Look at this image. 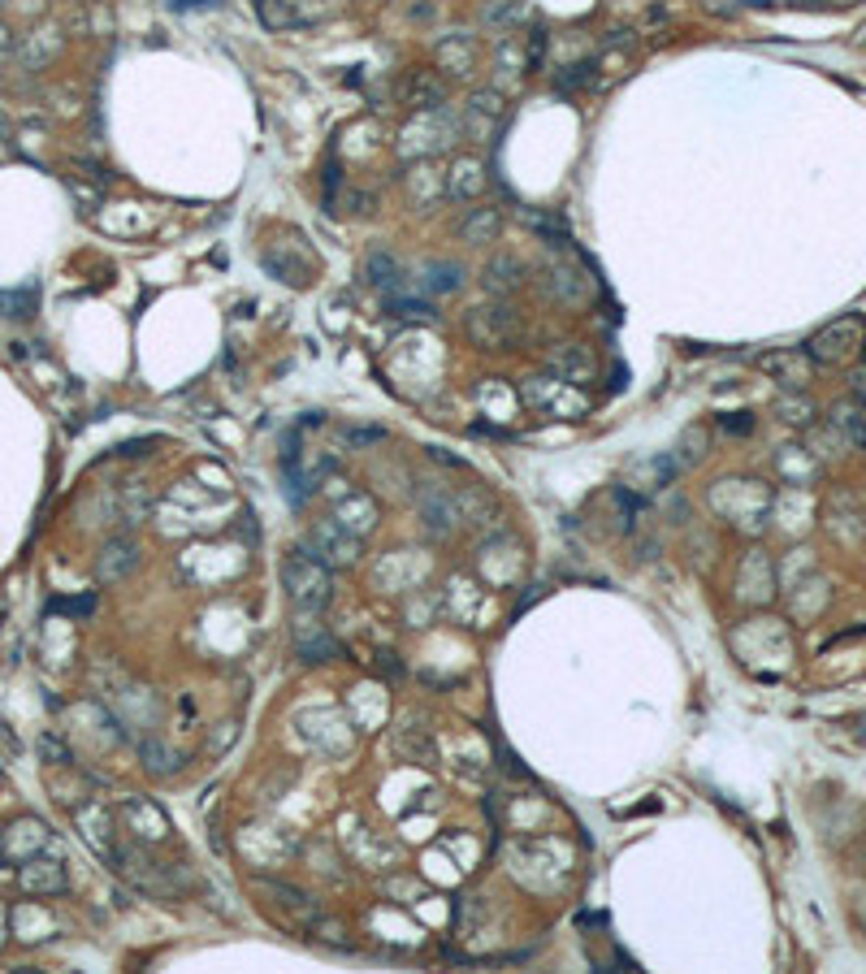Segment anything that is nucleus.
<instances>
[{
	"label": "nucleus",
	"instance_id": "10",
	"mask_svg": "<svg viewBox=\"0 0 866 974\" xmlns=\"http://www.w3.org/2000/svg\"><path fill=\"white\" fill-rule=\"evenodd\" d=\"M758 373L780 381L784 390H806L810 377H815V360H810L806 351H797V347H780V351L758 355Z\"/></svg>",
	"mask_w": 866,
	"mask_h": 974
},
{
	"label": "nucleus",
	"instance_id": "49",
	"mask_svg": "<svg viewBox=\"0 0 866 974\" xmlns=\"http://www.w3.org/2000/svg\"><path fill=\"white\" fill-rule=\"evenodd\" d=\"M836 5H849V0H836Z\"/></svg>",
	"mask_w": 866,
	"mask_h": 974
},
{
	"label": "nucleus",
	"instance_id": "6",
	"mask_svg": "<svg viewBox=\"0 0 866 974\" xmlns=\"http://www.w3.org/2000/svg\"><path fill=\"white\" fill-rule=\"evenodd\" d=\"M304 550H308V555H317L325 568H356V563H360V537L347 533L343 524H334V520L312 524Z\"/></svg>",
	"mask_w": 866,
	"mask_h": 974
},
{
	"label": "nucleus",
	"instance_id": "19",
	"mask_svg": "<svg viewBox=\"0 0 866 974\" xmlns=\"http://www.w3.org/2000/svg\"><path fill=\"white\" fill-rule=\"evenodd\" d=\"M403 191H408V200L416 204V208H429L433 200H442V191H446V174L442 169H433L429 161H416L408 174H403Z\"/></svg>",
	"mask_w": 866,
	"mask_h": 974
},
{
	"label": "nucleus",
	"instance_id": "46",
	"mask_svg": "<svg viewBox=\"0 0 866 974\" xmlns=\"http://www.w3.org/2000/svg\"><path fill=\"white\" fill-rule=\"evenodd\" d=\"M174 5L178 9H217L221 0H174Z\"/></svg>",
	"mask_w": 866,
	"mask_h": 974
},
{
	"label": "nucleus",
	"instance_id": "3",
	"mask_svg": "<svg viewBox=\"0 0 866 974\" xmlns=\"http://www.w3.org/2000/svg\"><path fill=\"white\" fill-rule=\"evenodd\" d=\"M455 139H459V122L446 104L442 109H416V117L399 135V152L408 156V161H429L433 152L451 148Z\"/></svg>",
	"mask_w": 866,
	"mask_h": 974
},
{
	"label": "nucleus",
	"instance_id": "24",
	"mask_svg": "<svg viewBox=\"0 0 866 974\" xmlns=\"http://www.w3.org/2000/svg\"><path fill=\"white\" fill-rule=\"evenodd\" d=\"M403 96H408L412 109H442V104H446V83L433 70H412V78L403 83Z\"/></svg>",
	"mask_w": 866,
	"mask_h": 974
},
{
	"label": "nucleus",
	"instance_id": "36",
	"mask_svg": "<svg viewBox=\"0 0 866 974\" xmlns=\"http://www.w3.org/2000/svg\"><path fill=\"white\" fill-rule=\"evenodd\" d=\"M676 464L680 468H693V464H702L706 459V429L702 425H693V429H685L680 433V446H676Z\"/></svg>",
	"mask_w": 866,
	"mask_h": 974
},
{
	"label": "nucleus",
	"instance_id": "23",
	"mask_svg": "<svg viewBox=\"0 0 866 974\" xmlns=\"http://www.w3.org/2000/svg\"><path fill=\"white\" fill-rule=\"evenodd\" d=\"M680 472V464L672 455H659V459H650V464H637L633 472H628V490H637V494H654V490H663V485H672V477Z\"/></svg>",
	"mask_w": 866,
	"mask_h": 974
},
{
	"label": "nucleus",
	"instance_id": "42",
	"mask_svg": "<svg viewBox=\"0 0 866 974\" xmlns=\"http://www.w3.org/2000/svg\"><path fill=\"white\" fill-rule=\"evenodd\" d=\"M399 749H403V754H408V758H416V762H429L433 758V745L425 741V736H408V741H403V736H399Z\"/></svg>",
	"mask_w": 866,
	"mask_h": 974
},
{
	"label": "nucleus",
	"instance_id": "38",
	"mask_svg": "<svg viewBox=\"0 0 866 974\" xmlns=\"http://www.w3.org/2000/svg\"><path fill=\"white\" fill-rule=\"evenodd\" d=\"M256 13H260V22H265L269 31H291V26H295V13H291L286 0H256Z\"/></svg>",
	"mask_w": 866,
	"mask_h": 974
},
{
	"label": "nucleus",
	"instance_id": "32",
	"mask_svg": "<svg viewBox=\"0 0 866 974\" xmlns=\"http://www.w3.org/2000/svg\"><path fill=\"white\" fill-rule=\"evenodd\" d=\"M832 429L854 446V442H866V420H862V407L858 403H836L832 412Z\"/></svg>",
	"mask_w": 866,
	"mask_h": 974
},
{
	"label": "nucleus",
	"instance_id": "35",
	"mask_svg": "<svg viewBox=\"0 0 866 974\" xmlns=\"http://www.w3.org/2000/svg\"><path fill=\"white\" fill-rule=\"evenodd\" d=\"M256 888L265 892V897H273V901H278L282 910H299V914H312V901H308V897H304V892H299V888H291V884H278V879H260Z\"/></svg>",
	"mask_w": 866,
	"mask_h": 974
},
{
	"label": "nucleus",
	"instance_id": "4",
	"mask_svg": "<svg viewBox=\"0 0 866 974\" xmlns=\"http://www.w3.org/2000/svg\"><path fill=\"white\" fill-rule=\"evenodd\" d=\"M468 338L481 351H507L520 342V312L511 304H485L468 312Z\"/></svg>",
	"mask_w": 866,
	"mask_h": 974
},
{
	"label": "nucleus",
	"instance_id": "9",
	"mask_svg": "<svg viewBox=\"0 0 866 974\" xmlns=\"http://www.w3.org/2000/svg\"><path fill=\"white\" fill-rule=\"evenodd\" d=\"M546 373H555L563 386H589L598 377V360L581 342H555L546 351Z\"/></svg>",
	"mask_w": 866,
	"mask_h": 974
},
{
	"label": "nucleus",
	"instance_id": "43",
	"mask_svg": "<svg viewBox=\"0 0 866 974\" xmlns=\"http://www.w3.org/2000/svg\"><path fill=\"white\" fill-rule=\"evenodd\" d=\"M849 918H854V927L866 936V892H854V897H849Z\"/></svg>",
	"mask_w": 866,
	"mask_h": 974
},
{
	"label": "nucleus",
	"instance_id": "2",
	"mask_svg": "<svg viewBox=\"0 0 866 974\" xmlns=\"http://www.w3.org/2000/svg\"><path fill=\"white\" fill-rule=\"evenodd\" d=\"M282 585L286 594H291L295 611H325L334 598V576L330 568L308 555V550H291V555L282 559Z\"/></svg>",
	"mask_w": 866,
	"mask_h": 974
},
{
	"label": "nucleus",
	"instance_id": "15",
	"mask_svg": "<svg viewBox=\"0 0 866 974\" xmlns=\"http://www.w3.org/2000/svg\"><path fill=\"white\" fill-rule=\"evenodd\" d=\"M65 866L61 858H44V853H35V858H26L18 866V888L31 892V897H57V892H65Z\"/></svg>",
	"mask_w": 866,
	"mask_h": 974
},
{
	"label": "nucleus",
	"instance_id": "31",
	"mask_svg": "<svg viewBox=\"0 0 866 974\" xmlns=\"http://www.w3.org/2000/svg\"><path fill=\"white\" fill-rule=\"evenodd\" d=\"M139 754H143V767H148L152 775H174L182 767V758L174 754V749H169L165 741H152V736H148V741H139Z\"/></svg>",
	"mask_w": 866,
	"mask_h": 974
},
{
	"label": "nucleus",
	"instance_id": "12",
	"mask_svg": "<svg viewBox=\"0 0 866 974\" xmlns=\"http://www.w3.org/2000/svg\"><path fill=\"white\" fill-rule=\"evenodd\" d=\"M143 563V550H139V542L135 537H109L104 542V550L96 555V581L100 585H122L130 572H135Z\"/></svg>",
	"mask_w": 866,
	"mask_h": 974
},
{
	"label": "nucleus",
	"instance_id": "1",
	"mask_svg": "<svg viewBox=\"0 0 866 974\" xmlns=\"http://www.w3.org/2000/svg\"><path fill=\"white\" fill-rule=\"evenodd\" d=\"M109 866H113V871L126 879L130 888L148 892V897L174 901V897H182V892H187V884H182V879H178L174 866L156 862V858H152V845H139V840H126V845H113V853H109Z\"/></svg>",
	"mask_w": 866,
	"mask_h": 974
},
{
	"label": "nucleus",
	"instance_id": "21",
	"mask_svg": "<svg viewBox=\"0 0 866 974\" xmlns=\"http://www.w3.org/2000/svg\"><path fill=\"white\" fill-rule=\"evenodd\" d=\"M44 849H48V827H44V823H35V819L13 823V827H9V840L0 845V853H5V858H13V862L35 858V853H44Z\"/></svg>",
	"mask_w": 866,
	"mask_h": 974
},
{
	"label": "nucleus",
	"instance_id": "14",
	"mask_svg": "<svg viewBox=\"0 0 866 974\" xmlns=\"http://www.w3.org/2000/svg\"><path fill=\"white\" fill-rule=\"evenodd\" d=\"M317 615L321 611H299L295 615V650L304 663H330V658H338V641Z\"/></svg>",
	"mask_w": 866,
	"mask_h": 974
},
{
	"label": "nucleus",
	"instance_id": "22",
	"mask_svg": "<svg viewBox=\"0 0 866 974\" xmlns=\"http://www.w3.org/2000/svg\"><path fill=\"white\" fill-rule=\"evenodd\" d=\"M498 230H503V217H498L494 208H468L455 226L459 243H468V247H490L498 239Z\"/></svg>",
	"mask_w": 866,
	"mask_h": 974
},
{
	"label": "nucleus",
	"instance_id": "18",
	"mask_svg": "<svg viewBox=\"0 0 866 974\" xmlns=\"http://www.w3.org/2000/svg\"><path fill=\"white\" fill-rule=\"evenodd\" d=\"M57 52H61V31H57V26H39V31L22 35V44H13V57L22 61V70H44Z\"/></svg>",
	"mask_w": 866,
	"mask_h": 974
},
{
	"label": "nucleus",
	"instance_id": "45",
	"mask_svg": "<svg viewBox=\"0 0 866 974\" xmlns=\"http://www.w3.org/2000/svg\"><path fill=\"white\" fill-rule=\"evenodd\" d=\"M724 429H732V433H750V429H754V420H745V416H732V420H724Z\"/></svg>",
	"mask_w": 866,
	"mask_h": 974
},
{
	"label": "nucleus",
	"instance_id": "28",
	"mask_svg": "<svg viewBox=\"0 0 866 974\" xmlns=\"http://www.w3.org/2000/svg\"><path fill=\"white\" fill-rule=\"evenodd\" d=\"M464 265H455V260H429L425 265V295H455L459 286H464Z\"/></svg>",
	"mask_w": 866,
	"mask_h": 974
},
{
	"label": "nucleus",
	"instance_id": "47",
	"mask_svg": "<svg viewBox=\"0 0 866 974\" xmlns=\"http://www.w3.org/2000/svg\"><path fill=\"white\" fill-rule=\"evenodd\" d=\"M226 741H234V723H221V732L213 736V749H221Z\"/></svg>",
	"mask_w": 866,
	"mask_h": 974
},
{
	"label": "nucleus",
	"instance_id": "44",
	"mask_svg": "<svg viewBox=\"0 0 866 974\" xmlns=\"http://www.w3.org/2000/svg\"><path fill=\"white\" fill-rule=\"evenodd\" d=\"M347 438H351V442H360V446H369V442H382L386 433H382V429H347Z\"/></svg>",
	"mask_w": 866,
	"mask_h": 974
},
{
	"label": "nucleus",
	"instance_id": "7",
	"mask_svg": "<svg viewBox=\"0 0 866 974\" xmlns=\"http://www.w3.org/2000/svg\"><path fill=\"white\" fill-rule=\"evenodd\" d=\"M546 291L555 295L559 304L576 308V304H585V299L594 295V278H589V269L576 260V252L563 247V256H555L546 265Z\"/></svg>",
	"mask_w": 866,
	"mask_h": 974
},
{
	"label": "nucleus",
	"instance_id": "41",
	"mask_svg": "<svg viewBox=\"0 0 866 974\" xmlns=\"http://www.w3.org/2000/svg\"><path fill=\"white\" fill-rule=\"evenodd\" d=\"M52 611H65V615H91V611H96V594H83V598H61V602H52Z\"/></svg>",
	"mask_w": 866,
	"mask_h": 974
},
{
	"label": "nucleus",
	"instance_id": "8",
	"mask_svg": "<svg viewBox=\"0 0 866 974\" xmlns=\"http://www.w3.org/2000/svg\"><path fill=\"white\" fill-rule=\"evenodd\" d=\"M858 342H862V321L858 317H841V321H832L828 329H819L815 338H810V347H806V355L815 364H849L854 360V351H858Z\"/></svg>",
	"mask_w": 866,
	"mask_h": 974
},
{
	"label": "nucleus",
	"instance_id": "17",
	"mask_svg": "<svg viewBox=\"0 0 866 974\" xmlns=\"http://www.w3.org/2000/svg\"><path fill=\"white\" fill-rule=\"evenodd\" d=\"M330 520L343 524V529L356 533V537H369L377 529V503H373L369 494H343L334 503V516Z\"/></svg>",
	"mask_w": 866,
	"mask_h": 974
},
{
	"label": "nucleus",
	"instance_id": "27",
	"mask_svg": "<svg viewBox=\"0 0 866 974\" xmlns=\"http://www.w3.org/2000/svg\"><path fill=\"white\" fill-rule=\"evenodd\" d=\"M152 516V494L143 490V485H122L117 490V524H126V529H135V524H143Z\"/></svg>",
	"mask_w": 866,
	"mask_h": 974
},
{
	"label": "nucleus",
	"instance_id": "5",
	"mask_svg": "<svg viewBox=\"0 0 866 974\" xmlns=\"http://www.w3.org/2000/svg\"><path fill=\"white\" fill-rule=\"evenodd\" d=\"M763 494H771V490H763L758 481H719L711 490V507H715V516H724L737 529L758 533L767 524V516L763 511H750V498H763Z\"/></svg>",
	"mask_w": 866,
	"mask_h": 974
},
{
	"label": "nucleus",
	"instance_id": "30",
	"mask_svg": "<svg viewBox=\"0 0 866 974\" xmlns=\"http://www.w3.org/2000/svg\"><path fill=\"white\" fill-rule=\"evenodd\" d=\"M364 278H369V286H377L382 295H395L399 260H395V256H386V252H373L369 260H364Z\"/></svg>",
	"mask_w": 866,
	"mask_h": 974
},
{
	"label": "nucleus",
	"instance_id": "16",
	"mask_svg": "<svg viewBox=\"0 0 866 974\" xmlns=\"http://www.w3.org/2000/svg\"><path fill=\"white\" fill-rule=\"evenodd\" d=\"M74 823H78V836L87 840V849L96 853V858L109 862V853H113V845H117V836H113V814L104 810L100 801H87V806H78V810H74Z\"/></svg>",
	"mask_w": 866,
	"mask_h": 974
},
{
	"label": "nucleus",
	"instance_id": "29",
	"mask_svg": "<svg viewBox=\"0 0 866 974\" xmlns=\"http://www.w3.org/2000/svg\"><path fill=\"white\" fill-rule=\"evenodd\" d=\"M520 221H524V226H529L533 234H542V239H546L550 247H572V234H568V226H563L559 217L533 213V208H520Z\"/></svg>",
	"mask_w": 866,
	"mask_h": 974
},
{
	"label": "nucleus",
	"instance_id": "20",
	"mask_svg": "<svg viewBox=\"0 0 866 974\" xmlns=\"http://www.w3.org/2000/svg\"><path fill=\"white\" fill-rule=\"evenodd\" d=\"M485 165L477 161V156H459V161L451 165V174H446V195L451 200H459V204H468L472 195H481L485 191Z\"/></svg>",
	"mask_w": 866,
	"mask_h": 974
},
{
	"label": "nucleus",
	"instance_id": "26",
	"mask_svg": "<svg viewBox=\"0 0 866 974\" xmlns=\"http://www.w3.org/2000/svg\"><path fill=\"white\" fill-rule=\"evenodd\" d=\"M524 260L520 256H494L490 265H485V291H494V295H511V291H520L524 286Z\"/></svg>",
	"mask_w": 866,
	"mask_h": 974
},
{
	"label": "nucleus",
	"instance_id": "34",
	"mask_svg": "<svg viewBox=\"0 0 866 974\" xmlns=\"http://www.w3.org/2000/svg\"><path fill=\"white\" fill-rule=\"evenodd\" d=\"M776 416L784 420V425H797V429H806L810 420H815V403H810L806 394L789 390V394H784V399L776 403Z\"/></svg>",
	"mask_w": 866,
	"mask_h": 974
},
{
	"label": "nucleus",
	"instance_id": "48",
	"mask_svg": "<svg viewBox=\"0 0 866 974\" xmlns=\"http://www.w3.org/2000/svg\"><path fill=\"white\" fill-rule=\"evenodd\" d=\"M5 57H13V35L0 26V61H5Z\"/></svg>",
	"mask_w": 866,
	"mask_h": 974
},
{
	"label": "nucleus",
	"instance_id": "40",
	"mask_svg": "<svg viewBox=\"0 0 866 974\" xmlns=\"http://www.w3.org/2000/svg\"><path fill=\"white\" fill-rule=\"evenodd\" d=\"M39 754H44L48 762H57V767H74V754H70V745L65 741H57V736H39Z\"/></svg>",
	"mask_w": 866,
	"mask_h": 974
},
{
	"label": "nucleus",
	"instance_id": "11",
	"mask_svg": "<svg viewBox=\"0 0 866 974\" xmlns=\"http://www.w3.org/2000/svg\"><path fill=\"white\" fill-rule=\"evenodd\" d=\"M122 823H126L130 840H139V845H161L169 836V819L148 797H126L122 801Z\"/></svg>",
	"mask_w": 866,
	"mask_h": 974
},
{
	"label": "nucleus",
	"instance_id": "13",
	"mask_svg": "<svg viewBox=\"0 0 866 974\" xmlns=\"http://www.w3.org/2000/svg\"><path fill=\"white\" fill-rule=\"evenodd\" d=\"M416 503H421V516H425V524L438 537H451L459 524H464V520H459V507H455V490H446L442 481L438 485L425 481L421 490H416Z\"/></svg>",
	"mask_w": 866,
	"mask_h": 974
},
{
	"label": "nucleus",
	"instance_id": "33",
	"mask_svg": "<svg viewBox=\"0 0 866 974\" xmlns=\"http://www.w3.org/2000/svg\"><path fill=\"white\" fill-rule=\"evenodd\" d=\"M386 312L390 317H399V321H425V325H433L438 321V308L433 304H425V299H408V295H386Z\"/></svg>",
	"mask_w": 866,
	"mask_h": 974
},
{
	"label": "nucleus",
	"instance_id": "39",
	"mask_svg": "<svg viewBox=\"0 0 866 974\" xmlns=\"http://www.w3.org/2000/svg\"><path fill=\"white\" fill-rule=\"evenodd\" d=\"M0 317H13V321H26L35 317V295L31 291H13V295H0Z\"/></svg>",
	"mask_w": 866,
	"mask_h": 974
},
{
	"label": "nucleus",
	"instance_id": "25",
	"mask_svg": "<svg viewBox=\"0 0 866 974\" xmlns=\"http://www.w3.org/2000/svg\"><path fill=\"white\" fill-rule=\"evenodd\" d=\"M472 61H477V44H472V35H446L438 44V70H446L451 78H464L472 70Z\"/></svg>",
	"mask_w": 866,
	"mask_h": 974
},
{
	"label": "nucleus",
	"instance_id": "37",
	"mask_svg": "<svg viewBox=\"0 0 866 974\" xmlns=\"http://www.w3.org/2000/svg\"><path fill=\"white\" fill-rule=\"evenodd\" d=\"M295 13V26H312V22H325L338 13V0H286Z\"/></svg>",
	"mask_w": 866,
	"mask_h": 974
}]
</instances>
